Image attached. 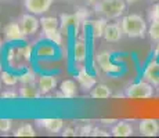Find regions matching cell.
Returning a JSON list of instances; mask_svg holds the SVG:
<instances>
[{
  "label": "cell",
  "mask_w": 159,
  "mask_h": 138,
  "mask_svg": "<svg viewBox=\"0 0 159 138\" xmlns=\"http://www.w3.org/2000/svg\"><path fill=\"white\" fill-rule=\"evenodd\" d=\"M120 26L123 29L125 35L131 39L144 38L145 33L148 32V26H147L145 20L139 14L125 15L120 21Z\"/></svg>",
  "instance_id": "cell-1"
},
{
  "label": "cell",
  "mask_w": 159,
  "mask_h": 138,
  "mask_svg": "<svg viewBox=\"0 0 159 138\" xmlns=\"http://www.w3.org/2000/svg\"><path fill=\"white\" fill-rule=\"evenodd\" d=\"M126 0H100L94 4V13L107 20H116L126 11Z\"/></svg>",
  "instance_id": "cell-2"
},
{
  "label": "cell",
  "mask_w": 159,
  "mask_h": 138,
  "mask_svg": "<svg viewBox=\"0 0 159 138\" xmlns=\"http://www.w3.org/2000/svg\"><path fill=\"white\" fill-rule=\"evenodd\" d=\"M127 98L131 100H147L154 96V86L149 82H137L130 84L125 91Z\"/></svg>",
  "instance_id": "cell-3"
},
{
  "label": "cell",
  "mask_w": 159,
  "mask_h": 138,
  "mask_svg": "<svg viewBox=\"0 0 159 138\" xmlns=\"http://www.w3.org/2000/svg\"><path fill=\"white\" fill-rule=\"evenodd\" d=\"M20 26L22 29L24 35L25 36H30V35H35L36 32L39 30V26H40V21L35 17V14L28 13V14H24L22 17L20 18Z\"/></svg>",
  "instance_id": "cell-4"
},
{
  "label": "cell",
  "mask_w": 159,
  "mask_h": 138,
  "mask_svg": "<svg viewBox=\"0 0 159 138\" xmlns=\"http://www.w3.org/2000/svg\"><path fill=\"white\" fill-rule=\"evenodd\" d=\"M53 3L54 0H24V7L28 13L40 15L50 10Z\"/></svg>",
  "instance_id": "cell-5"
},
{
  "label": "cell",
  "mask_w": 159,
  "mask_h": 138,
  "mask_svg": "<svg viewBox=\"0 0 159 138\" xmlns=\"http://www.w3.org/2000/svg\"><path fill=\"white\" fill-rule=\"evenodd\" d=\"M97 62H98L100 68H101L105 73H116L119 72V66L112 62L111 53L109 51H101L97 54Z\"/></svg>",
  "instance_id": "cell-6"
},
{
  "label": "cell",
  "mask_w": 159,
  "mask_h": 138,
  "mask_svg": "<svg viewBox=\"0 0 159 138\" xmlns=\"http://www.w3.org/2000/svg\"><path fill=\"white\" fill-rule=\"evenodd\" d=\"M139 131L144 137H157L159 134V123L155 119H143L139 123Z\"/></svg>",
  "instance_id": "cell-7"
},
{
  "label": "cell",
  "mask_w": 159,
  "mask_h": 138,
  "mask_svg": "<svg viewBox=\"0 0 159 138\" xmlns=\"http://www.w3.org/2000/svg\"><path fill=\"white\" fill-rule=\"evenodd\" d=\"M144 78L147 82H149L152 86L159 87V61L152 60L148 62V65L144 69Z\"/></svg>",
  "instance_id": "cell-8"
},
{
  "label": "cell",
  "mask_w": 159,
  "mask_h": 138,
  "mask_svg": "<svg viewBox=\"0 0 159 138\" xmlns=\"http://www.w3.org/2000/svg\"><path fill=\"white\" fill-rule=\"evenodd\" d=\"M3 33L6 36V40L7 42H15V40H22L25 38L22 29L20 26V22H10L4 26Z\"/></svg>",
  "instance_id": "cell-9"
},
{
  "label": "cell",
  "mask_w": 159,
  "mask_h": 138,
  "mask_svg": "<svg viewBox=\"0 0 159 138\" xmlns=\"http://www.w3.org/2000/svg\"><path fill=\"white\" fill-rule=\"evenodd\" d=\"M123 29H122L120 24H108L105 28V32H104L102 38L109 43H116L122 39L123 36Z\"/></svg>",
  "instance_id": "cell-10"
},
{
  "label": "cell",
  "mask_w": 159,
  "mask_h": 138,
  "mask_svg": "<svg viewBox=\"0 0 159 138\" xmlns=\"http://www.w3.org/2000/svg\"><path fill=\"white\" fill-rule=\"evenodd\" d=\"M36 124L39 127L44 128V130L50 131V133L56 134L60 133L64 127V120L62 119H38L36 120Z\"/></svg>",
  "instance_id": "cell-11"
},
{
  "label": "cell",
  "mask_w": 159,
  "mask_h": 138,
  "mask_svg": "<svg viewBox=\"0 0 159 138\" xmlns=\"http://www.w3.org/2000/svg\"><path fill=\"white\" fill-rule=\"evenodd\" d=\"M133 126L127 120H118L115 124H112L111 128V134L114 137H130L133 136Z\"/></svg>",
  "instance_id": "cell-12"
},
{
  "label": "cell",
  "mask_w": 159,
  "mask_h": 138,
  "mask_svg": "<svg viewBox=\"0 0 159 138\" xmlns=\"http://www.w3.org/2000/svg\"><path fill=\"white\" fill-rule=\"evenodd\" d=\"M38 87L40 90L42 96H47L51 90L57 87V79L54 76H50V75H44L42 78H39L38 80Z\"/></svg>",
  "instance_id": "cell-13"
},
{
  "label": "cell",
  "mask_w": 159,
  "mask_h": 138,
  "mask_svg": "<svg viewBox=\"0 0 159 138\" xmlns=\"http://www.w3.org/2000/svg\"><path fill=\"white\" fill-rule=\"evenodd\" d=\"M76 80L79 82V84H80V87L83 88V90H91V88L94 87V86L97 84V80L96 78H94L93 75H90L89 72H86L84 69H80L78 72V75H76Z\"/></svg>",
  "instance_id": "cell-14"
},
{
  "label": "cell",
  "mask_w": 159,
  "mask_h": 138,
  "mask_svg": "<svg viewBox=\"0 0 159 138\" xmlns=\"http://www.w3.org/2000/svg\"><path fill=\"white\" fill-rule=\"evenodd\" d=\"M20 97L25 98V100H36V98L42 97V93L39 87L35 86V83H26L20 88Z\"/></svg>",
  "instance_id": "cell-15"
},
{
  "label": "cell",
  "mask_w": 159,
  "mask_h": 138,
  "mask_svg": "<svg viewBox=\"0 0 159 138\" xmlns=\"http://www.w3.org/2000/svg\"><path fill=\"white\" fill-rule=\"evenodd\" d=\"M87 55V48H86V43L83 39H76L75 46H73V58H75V62L82 64L84 62Z\"/></svg>",
  "instance_id": "cell-16"
},
{
  "label": "cell",
  "mask_w": 159,
  "mask_h": 138,
  "mask_svg": "<svg viewBox=\"0 0 159 138\" xmlns=\"http://www.w3.org/2000/svg\"><path fill=\"white\" fill-rule=\"evenodd\" d=\"M90 97L96 98V100H105V98L112 97V91L107 84L100 83V84H96L90 90Z\"/></svg>",
  "instance_id": "cell-17"
},
{
  "label": "cell",
  "mask_w": 159,
  "mask_h": 138,
  "mask_svg": "<svg viewBox=\"0 0 159 138\" xmlns=\"http://www.w3.org/2000/svg\"><path fill=\"white\" fill-rule=\"evenodd\" d=\"M60 91L62 93L64 98H73L76 97V94H78V88H76V83L71 80V79H68V80H64L61 83L60 86Z\"/></svg>",
  "instance_id": "cell-18"
},
{
  "label": "cell",
  "mask_w": 159,
  "mask_h": 138,
  "mask_svg": "<svg viewBox=\"0 0 159 138\" xmlns=\"http://www.w3.org/2000/svg\"><path fill=\"white\" fill-rule=\"evenodd\" d=\"M40 25L44 33H50L60 29V20L56 17H43L40 20Z\"/></svg>",
  "instance_id": "cell-19"
},
{
  "label": "cell",
  "mask_w": 159,
  "mask_h": 138,
  "mask_svg": "<svg viewBox=\"0 0 159 138\" xmlns=\"http://www.w3.org/2000/svg\"><path fill=\"white\" fill-rule=\"evenodd\" d=\"M57 54L56 47L53 46V43H42L38 48H36V55L39 58H53Z\"/></svg>",
  "instance_id": "cell-20"
},
{
  "label": "cell",
  "mask_w": 159,
  "mask_h": 138,
  "mask_svg": "<svg viewBox=\"0 0 159 138\" xmlns=\"http://www.w3.org/2000/svg\"><path fill=\"white\" fill-rule=\"evenodd\" d=\"M107 25H108V22H107V18L104 17L96 21H91V33L94 38H102Z\"/></svg>",
  "instance_id": "cell-21"
},
{
  "label": "cell",
  "mask_w": 159,
  "mask_h": 138,
  "mask_svg": "<svg viewBox=\"0 0 159 138\" xmlns=\"http://www.w3.org/2000/svg\"><path fill=\"white\" fill-rule=\"evenodd\" d=\"M35 136H36L35 128L29 123L20 126V127L14 131V137H35Z\"/></svg>",
  "instance_id": "cell-22"
},
{
  "label": "cell",
  "mask_w": 159,
  "mask_h": 138,
  "mask_svg": "<svg viewBox=\"0 0 159 138\" xmlns=\"http://www.w3.org/2000/svg\"><path fill=\"white\" fill-rule=\"evenodd\" d=\"M149 35V39L154 42H159V20H154L151 21V24H149L148 26V32H147Z\"/></svg>",
  "instance_id": "cell-23"
},
{
  "label": "cell",
  "mask_w": 159,
  "mask_h": 138,
  "mask_svg": "<svg viewBox=\"0 0 159 138\" xmlns=\"http://www.w3.org/2000/svg\"><path fill=\"white\" fill-rule=\"evenodd\" d=\"M44 38L47 39L48 42L54 43V44L61 46L62 44V30L58 29V30H54V32H50V33H44Z\"/></svg>",
  "instance_id": "cell-24"
},
{
  "label": "cell",
  "mask_w": 159,
  "mask_h": 138,
  "mask_svg": "<svg viewBox=\"0 0 159 138\" xmlns=\"http://www.w3.org/2000/svg\"><path fill=\"white\" fill-rule=\"evenodd\" d=\"M0 78H2V82L4 83L6 86H14L20 80V78H17V76L10 72H2L0 73Z\"/></svg>",
  "instance_id": "cell-25"
},
{
  "label": "cell",
  "mask_w": 159,
  "mask_h": 138,
  "mask_svg": "<svg viewBox=\"0 0 159 138\" xmlns=\"http://www.w3.org/2000/svg\"><path fill=\"white\" fill-rule=\"evenodd\" d=\"M36 80V75L32 72V70H26L25 73H22V75L20 76V82L22 83V84H26V83H35Z\"/></svg>",
  "instance_id": "cell-26"
},
{
  "label": "cell",
  "mask_w": 159,
  "mask_h": 138,
  "mask_svg": "<svg viewBox=\"0 0 159 138\" xmlns=\"http://www.w3.org/2000/svg\"><path fill=\"white\" fill-rule=\"evenodd\" d=\"M17 53H18V58L22 57L24 60L29 61V60H30V55H32V47H30V46L20 47V48H17Z\"/></svg>",
  "instance_id": "cell-27"
},
{
  "label": "cell",
  "mask_w": 159,
  "mask_h": 138,
  "mask_svg": "<svg viewBox=\"0 0 159 138\" xmlns=\"http://www.w3.org/2000/svg\"><path fill=\"white\" fill-rule=\"evenodd\" d=\"M148 18L149 21H154V20H159V2H157L148 11Z\"/></svg>",
  "instance_id": "cell-28"
},
{
  "label": "cell",
  "mask_w": 159,
  "mask_h": 138,
  "mask_svg": "<svg viewBox=\"0 0 159 138\" xmlns=\"http://www.w3.org/2000/svg\"><path fill=\"white\" fill-rule=\"evenodd\" d=\"M11 119H0V131L2 133H8L11 130Z\"/></svg>",
  "instance_id": "cell-29"
},
{
  "label": "cell",
  "mask_w": 159,
  "mask_h": 138,
  "mask_svg": "<svg viewBox=\"0 0 159 138\" xmlns=\"http://www.w3.org/2000/svg\"><path fill=\"white\" fill-rule=\"evenodd\" d=\"M18 96H20V93H15L14 90H7V91H4V93L0 94V97L4 98V100H7V98H10V100H15Z\"/></svg>",
  "instance_id": "cell-30"
},
{
  "label": "cell",
  "mask_w": 159,
  "mask_h": 138,
  "mask_svg": "<svg viewBox=\"0 0 159 138\" xmlns=\"http://www.w3.org/2000/svg\"><path fill=\"white\" fill-rule=\"evenodd\" d=\"M91 131H93V126L91 124L83 126V127L79 128V134L80 136H91Z\"/></svg>",
  "instance_id": "cell-31"
},
{
  "label": "cell",
  "mask_w": 159,
  "mask_h": 138,
  "mask_svg": "<svg viewBox=\"0 0 159 138\" xmlns=\"http://www.w3.org/2000/svg\"><path fill=\"white\" fill-rule=\"evenodd\" d=\"M91 136L93 137H97V136H101V137H108L109 133H107L105 130H101L98 127H93V131H91Z\"/></svg>",
  "instance_id": "cell-32"
},
{
  "label": "cell",
  "mask_w": 159,
  "mask_h": 138,
  "mask_svg": "<svg viewBox=\"0 0 159 138\" xmlns=\"http://www.w3.org/2000/svg\"><path fill=\"white\" fill-rule=\"evenodd\" d=\"M62 136H64V137H71V136H76V131L73 130L72 127H66L65 130L62 131Z\"/></svg>",
  "instance_id": "cell-33"
},
{
  "label": "cell",
  "mask_w": 159,
  "mask_h": 138,
  "mask_svg": "<svg viewBox=\"0 0 159 138\" xmlns=\"http://www.w3.org/2000/svg\"><path fill=\"white\" fill-rule=\"evenodd\" d=\"M100 122H101L102 124H109V126H112V124H115L118 120H116V119H101Z\"/></svg>",
  "instance_id": "cell-34"
},
{
  "label": "cell",
  "mask_w": 159,
  "mask_h": 138,
  "mask_svg": "<svg viewBox=\"0 0 159 138\" xmlns=\"http://www.w3.org/2000/svg\"><path fill=\"white\" fill-rule=\"evenodd\" d=\"M159 57V42H157V46H155V50H154V58Z\"/></svg>",
  "instance_id": "cell-35"
},
{
  "label": "cell",
  "mask_w": 159,
  "mask_h": 138,
  "mask_svg": "<svg viewBox=\"0 0 159 138\" xmlns=\"http://www.w3.org/2000/svg\"><path fill=\"white\" fill-rule=\"evenodd\" d=\"M84 2H86L87 6H94L97 2H98V0H84Z\"/></svg>",
  "instance_id": "cell-36"
},
{
  "label": "cell",
  "mask_w": 159,
  "mask_h": 138,
  "mask_svg": "<svg viewBox=\"0 0 159 138\" xmlns=\"http://www.w3.org/2000/svg\"><path fill=\"white\" fill-rule=\"evenodd\" d=\"M137 2H140V0H126L127 4H134V3H137Z\"/></svg>",
  "instance_id": "cell-37"
},
{
  "label": "cell",
  "mask_w": 159,
  "mask_h": 138,
  "mask_svg": "<svg viewBox=\"0 0 159 138\" xmlns=\"http://www.w3.org/2000/svg\"><path fill=\"white\" fill-rule=\"evenodd\" d=\"M2 83H3V82H2V78H0V88H2Z\"/></svg>",
  "instance_id": "cell-38"
},
{
  "label": "cell",
  "mask_w": 159,
  "mask_h": 138,
  "mask_svg": "<svg viewBox=\"0 0 159 138\" xmlns=\"http://www.w3.org/2000/svg\"><path fill=\"white\" fill-rule=\"evenodd\" d=\"M0 48H2V39H0Z\"/></svg>",
  "instance_id": "cell-39"
},
{
  "label": "cell",
  "mask_w": 159,
  "mask_h": 138,
  "mask_svg": "<svg viewBox=\"0 0 159 138\" xmlns=\"http://www.w3.org/2000/svg\"><path fill=\"white\" fill-rule=\"evenodd\" d=\"M0 70H2V62H0Z\"/></svg>",
  "instance_id": "cell-40"
},
{
  "label": "cell",
  "mask_w": 159,
  "mask_h": 138,
  "mask_svg": "<svg viewBox=\"0 0 159 138\" xmlns=\"http://www.w3.org/2000/svg\"><path fill=\"white\" fill-rule=\"evenodd\" d=\"M151 2H159V0H151Z\"/></svg>",
  "instance_id": "cell-41"
}]
</instances>
